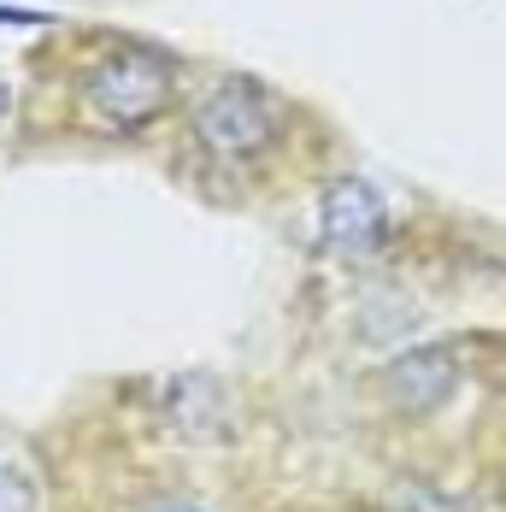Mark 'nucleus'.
<instances>
[{"mask_svg":"<svg viewBox=\"0 0 506 512\" xmlns=\"http://www.w3.org/2000/svg\"><path fill=\"white\" fill-rule=\"evenodd\" d=\"M283 142V106L253 77H224L195 101V148L218 165H253Z\"/></svg>","mask_w":506,"mask_h":512,"instance_id":"1","label":"nucleus"},{"mask_svg":"<svg viewBox=\"0 0 506 512\" xmlns=\"http://www.w3.org/2000/svg\"><path fill=\"white\" fill-rule=\"evenodd\" d=\"M83 101L106 130H142L171 101V65L153 48H112L83 77Z\"/></svg>","mask_w":506,"mask_h":512,"instance_id":"2","label":"nucleus"},{"mask_svg":"<svg viewBox=\"0 0 506 512\" xmlns=\"http://www.w3.org/2000/svg\"><path fill=\"white\" fill-rule=\"evenodd\" d=\"M383 236H389V206L371 183L348 177V183H336L324 195V248L371 254V248H383Z\"/></svg>","mask_w":506,"mask_h":512,"instance_id":"3","label":"nucleus"},{"mask_svg":"<svg viewBox=\"0 0 506 512\" xmlns=\"http://www.w3.org/2000/svg\"><path fill=\"white\" fill-rule=\"evenodd\" d=\"M448 383H454V365L442 348H418V354L395 359V371H389V389L401 407H436L448 395Z\"/></svg>","mask_w":506,"mask_h":512,"instance_id":"4","label":"nucleus"},{"mask_svg":"<svg viewBox=\"0 0 506 512\" xmlns=\"http://www.w3.org/2000/svg\"><path fill=\"white\" fill-rule=\"evenodd\" d=\"M0 512H30V483L12 460H0Z\"/></svg>","mask_w":506,"mask_h":512,"instance_id":"5","label":"nucleus"},{"mask_svg":"<svg viewBox=\"0 0 506 512\" xmlns=\"http://www.w3.org/2000/svg\"><path fill=\"white\" fill-rule=\"evenodd\" d=\"M6 112H12V89H6V83H0V118H6Z\"/></svg>","mask_w":506,"mask_h":512,"instance_id":"6","label":"nucleus"}]
</instances>
